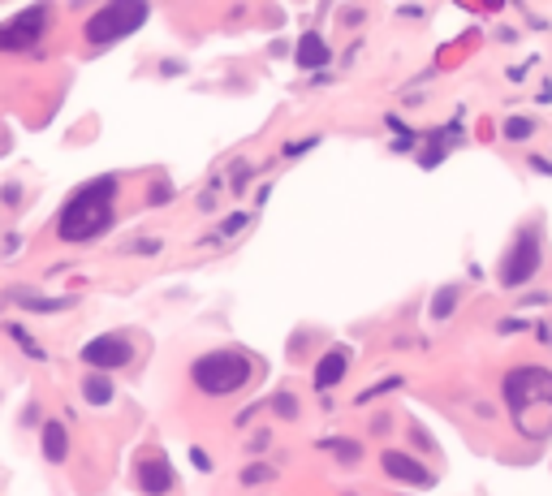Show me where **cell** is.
<instances>
[{"instance_id": "52a82bcc", "label": "cell", "mask_w": 552, "mask_h": 496, "mask_svg": "<svg viewBox=\"0 0 552 496\" xmlns=\"http://www.w3.org/2000/svg\"><path fill=\"white\" fill-rule=\"evenodd\" d=\"M82 358L91 367H99V372H117V367H125L134 358V345L125 337H117V333H108V337H96L91 345H82Z\"/></svg>"}, {"instance_id": "8992f818", "label": "cell", "mask_w": 552, "mask_h": 496, "mask_svg": "<svg viewBox=\"0 0 552 496\" xmlns=\"http://www.w3.org/2000/svg\"><path fill=\"white\" fill-rule=\"evenodd\" d=\"M52 22V9L48 5H35V9H22L18 18H9L0 26V52H14V48H31L48 31Z\"/></svg>"}, {"instance_id": "9c48e42d", "label": "cell", "mask_w": 552, "mask_h": 496, "mask_svg": "<svg viewBox=\"0 0 552 496\" xmlns=\"http://www.w3.org/2000/svg\"><path fill=\"white\" fill-rule=\"evenodd\" d=\"M384 471L393 479H401V483H410V488H428V483H432L428 466L414 462V457H406L401 449H384Z\"/></svg>"}, {"instance_id": "30bf717a", "label": "cell", "mask_w": 552, "mask_h": 496, "mask_svg": "<svg viewBox=\"0 0 552 496\" xmlns=\"http://www.w3.org/2000/svg\"><path fill=\"white\" fill-rule=\"evenodd\" d=\"M345 363H350V354H345V350H328V354L316 363V389H333V384H341V376H345Z\"/></svg>"}, {"instance_id": "7c38bea8", "label": "cell", "mask_w": 552, "mask_h": 496, "mask_svg": "<svg viewBox=\"0 0 552 496\" xmlns=\"http://www.w3.org/2000/svg\"><path fill=\"white\" fill-rule=\"evenodd\" d=\"M82 397H87L91 406L113 401V380H108V376H87V380H82Z\"/></svg>"}, {"instance_id": "277c9868", "label": "cell", "mask_w": 552, "mask_h": 496, "mask_svg": "<svg viewBox=\"0 0 552 496\" xmlns=\"http://www.w3.org/2000/svg\"><path fill=\"white\" fill-rule=\"evenodd\" d=\"M147 14H152V9H147L143 0H113V5H104L99 14L87 18L82 35H87L91 48H108V43H117V40H130L138 26L147 22Z\"/></svg>"}, {"instance_id": "9a60e30c", "label": "cell", "mask_w": 552, "mask_h": 496, "mask_svg": "<svg viewBox=\"0 0 552 496\" xmlns=\"http://www.w3.org/2000/svg\"><path fill=\"white\" fill-rule=\"evenodd\" d=\"M531 134H535V121H527V117H513V121H505V139L522 142V139H531Z\"/></svg>"}, {"instance_id": "ba28073f", "label": "cell", "mask_w": 552, "mask_h": 496, "mask_svg": "<svg viewBox=\"0 0 552 496\" xmlns=\"http://www.w3.org/2000/svg\"><path fill=\"white\" fill-rule=\"evenodd\" d=\"M138 488L147 496H164L173 492V471H169V462H164V454H152L138 462Z\"/></svg>"}, {"instance_id": "8fae6325", "label": "cell", "mask_w": 552, "mask_h": 496, "mask_svg": "<svg viewBox=\"0 0 552 496\" xmlns=\"http://www.w3.org/2000/svg\"><path fill=\"white\" fill-rule=\"evenodd\" d=\"M298 65H302V69H319V65H328V43L319 40L316 31H311V35H302V43H298Z\"/></svg>"}, {"instance_id": "5b68a950", "label": "cell", "mask_w": 552, "mask_h": 496, "mask_svg": "<svg viewBox=\"0 0 552 496\" xmlns=\"http://www.w3.org/2000/svg\"><path fill=\"white\" fill-rule=\"evenodd\" d=\"M539 259H544V251H539V225H522L518 238L510 242L505 259H501L496 277H501L505 289H518V285H527L539 272Z\"/></svg>"}, {"instance_id": "7a4b0ae2", "label": "cell", "mask_w": 552, "mask_h": 496, "mask_svg": "<svg viewBox=\"0 0 552 496\" xmlns=\"http://www.w3.org/2000/svg\"><path fill=\"white\" fill-rule=\"evenodd\" d=\"M117 190H121V181L108 173V178H96V181H87L82 190H74L69 195V203L60 207V216H57V238L60 242H91L99 238L108 225H113V203H117Z\"/></svg>"}, {"instance_id": "3957f363", "label": "cell", "mask_w": 552, "mask_h": 496, "mask_svg": "<svg viewBox=\"0 0 552 496\" xmlns=\"http://www.w3.org/2000/svg\"><path fill=\"white\" fill-rule=\"evenodd\" d=\"M251 376H255V358L242 354V350H212V354H203L195 367H190L195 389L198 393H207V397L237 393Z\"/></svg>"}, {"instance_id": "5bb4252c", "label": "cell", "mask_w": 552, "mask_h": 496, "mask_svg": "<svg viewBox=\"0 0 552 496\" xmlns=\"http://www.w3.org/2000/svg\"><path fill=\"white\" fill-rule=\"evenodd\" d=\"M457 298H462V289H457V285H449V289H440V294H436V302H432V316H436V319L454 316Z\"/></svg>"}, {"instance_id": "6da1fadb", "label": "cell", "mask_w": 552, "mask_h": 496, "mask_svg": "<svg viewBox=\"0 0 552 496\" xmlns=\"http://www.w3.org/2000/svg\"><path fill=\"white\" fill-rule=\"evenodd\" d=\"M501 393L510 401V415L518 423V432L531 440H544L552 432V372L548 367H535V363H522L513 367Z\"/></svg>"}, {"instance_id": "2e32d148", "label": "cell", "mask_w": 552, "mask_h": 496, "mask_svg": "<svg viewBox=\"0 0 552 496\" xmlns=\"http://www.w3.org/2000/svg\"><path fill=\"white\" fill-rule=\"evenodd\" d=\"M276 410H281L285 418H294L298 415V401H294V397H276Z\"/></svg>"}, {"instance_id": "4fadbf2b", "label": "cell", "mask_w": 552, "mask_h": 496, "mask_svg": "<svg viewBox=\"0 0 552 496\" xmlns=\"http://www.w3.org/2000/svg\"><path fill=\"white\" fill-rule=\"evenodd\" d=\"M43 457H48V462H65V427H60V423H48V427H43Z\"/></svg>"}]
</instances>
